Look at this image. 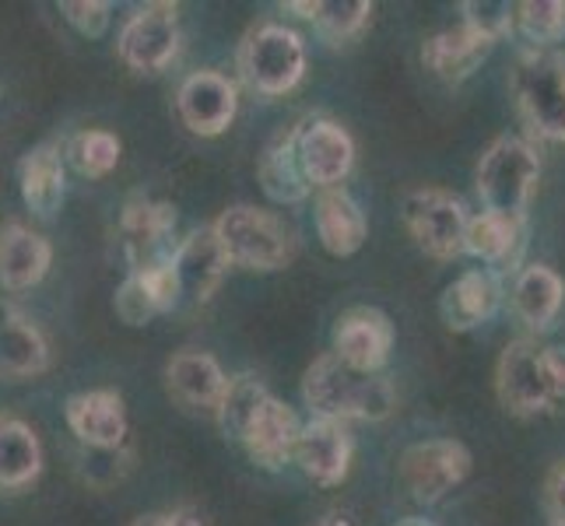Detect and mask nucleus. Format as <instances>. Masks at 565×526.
I'll use <instances>...</instances> for the list:
<instances>
[{
    "mask_svg": "<svg viewBox=\"0 0 565 526\" xmlns=\"http://www.w3.org/2000/svg\"><path fill=\"white\" fill-rule=\"evenodd\" d=\"M18 186L22 201L35 218H53L64 204V159L56 144H35L18 162Z\"/></svg>",
    "mask_w": 565,
    "mask_h": 526,
    "instance_id": "393cba45",
    "label": "nucleus"
},
{
    "mask_svg": "<svg viewBox=\"0 0 565 526\" xmlns=\"http://www.w3.org/2000/svg\"><path fill=\"white\" fill-rule=\"evenodd\" d=\"M541 180L537 151L520 138H499L478 162V197L484 211L523 218L531 204V193Z\"/></svg>",
    "mask_w": 565,
    "mask_h": 526,
    "instance_id": "f03ea898",
    "label": "nucleus"
},
{
    "mask_svg": "<svg viewBox=\"0 0 565 526\" xmlns=\"http://www.w3.org/2000/svg\"><path fill=\"white\" fill-rule=\"evenodd\" d=\"M180 296H183V285L169 257L159 264H148L141 270H130L127 281L116 288V313H120L127 326H145L154 316L169 313V309L180 302Z\"/></svg>",
    "mask_w": 565,
    "mask_h": 526,
    "instance_id": "4468645a",
    "label": "nucleus"
},
{
    "mask_svg": "<svg viewBox=\"0 0 565 526\" xmlns=\"http://www.w3.org/2000/svg\"><path fill=\"white\" fill-rule=\"evenodd\" d=\"M552 368H555V383H558V397H565V347H548Z\"/></svg>",
    "mask_w": 565,
    "mask_h": 526,
    "instance_id": "4c0bfd02",
    "label": "nucleus"
},
{
    "mask_svg": "<svg viewBox=\"0 0 565 526\" xmlns=\"http://www.w3.org/2000/svg\"><path fill=\"white\" fill-rule=\"evenodd\" d=\"M552 526H565V523H552Z\"/></svg>",
    "mask_w": 565,
    "mask_h": 526,
    "instance_id": "a19ab883",
    "label": "nucleus"
},
{
    "mask_svg": "<svg viewBox=\"0 0 565 526\" xmlns=\"http://www.w3.org/2000/svg\"><path fill=\"white\" fill-rule=\"evenodd\" d=\"M471 474V453L457 439H425L401 457V484L418 505H436Z\"/></svg>",
    "mask_w": 565,
    "mask_h": 526,
    "instance_id": "6e6552de",
    "label": "nucleus"
},
{
    "mask_svg": "<svg viewBox=\"0 0 565 526\" xmlns=\"http://www.w3.org/2000/svg\"><path fill=\"white\" fill-rule=\"evenodd\" d=\"M120 151H124V144H120L116 133H109V130H82L67 144V159L82 175L99 180V175L116 169V162H120Z\"/></svg>",
    "mask_w": 565,
    "mask_h": 526,
    "instance_id": "2f4dec72",
    "label": "nucleus"
},
{
    "mask_svg": "<svg viewBox=\"0 0 565 526\" xmlns=\"http://www.w3.org/2000/svg\"><path fill=\"white\" fill-rule=\"evenodd\" d=\"M285 11H296V14L309 18L330 43H348V39H355L369 25L373 4H365V0H313V4L291 0V4H285Z\"/></svg>",
    "mask_w": 565,
    "mask_h": 526,
    "instance_id": "c756f323",
    "label": "nucleus"
},
{
    "mask_svg": "<svg viewBox=\"0 0 565 526\" xmlns=\"http://www.w3.org/2000/svg\"><path fill=\"white\" fill-rule=\"evenodd\" d=\"M50 368V344L22 309L0 302V376L32 379Z\"/></svg>",
    "mask_w": 565,
    "mask_h": 526,
    "instance_id": "6ab92c4d",
    "label": "nucleus"
},
{
    "mask_svg": "<svg viewBox=\"0 0 565 526\" xmlns=\"http://www.w3.org/2000/svg\"><path fill=\"white\" fill-rule=\"evenodd\" d=\"M562 299H565V281L555 275L552 267L534 264V267H523L516 275L513 313L531 330L552 326V320L558 316V309H562Z\"/></svg>",
    "mask_w": 565,
    "mask_h": 526,
    "instance_id": "cd10ccee",
    "label": "nucleus"
},
{
    "mask_svg": "<svg viewBox=\"0 0 565 526\" xmlns=\"http://www.w3.org/2000/svg\"><path fill=\"white\" fill-rule=\"evenodd\" d=\"M43 471V446L39 436L11 415H0V492H18Z\"/></svg>",
    "mask_w": 565,
    "mask_h": 526,
    "instance_id": "bb28decb",
    "label": "nucleus"
},
{
    "mask_svg": "<svg viewBox=\"0 0 565 526\" xmlns=\"http://www.w3.org/2000/svg\"><path fill=\"white\" fill-rule=\"evenodd\" d=\"M317 526H352V519L348 516H341V513H327Z\"/></svg>",
    "mask_w": 565,
    "mask_h": 526,
    "instance_id": "58836bf2",
    "label": "nucleus"
},
{
    "mask_svg": "<svg viewBox=\"0 0 565 526\" xmlns=\"http://www.w3.org/2000/svg\"><path fill=\"white\" fill-rule=\"evenodd\" d=\"M520 112L544 141H565V61L555 53L531 50L513 71Z\"/></svg>",
    "mask_w": 565,
    "mask_h": 526,
    "instance_id": "423d86ee",
    "label": "nucleus"
},
{
    "mask_svg": "<svg viewBox=\"0 0 565 526\" xmlns=\"http://www.w3.org/2000/svg\"><path fill=\"white\" fill-rule=\"evenodd\" d=\"M64 418L85 450H120L127 439V407L113 389H85L67 397Z\"/></svg>",
    "mask_w": 565,
    "mask_h": 526,
    "instance_id": "2eb2a0df",
    "label": "nucleus"
},
{
    "mask_svg": "<svg viewBox=\"0 0 565 526\" xmlns=\"http://www.w3.org/2000/svg\"><path fill=\"white\" fill-rule=\"evenodd\" d=\"M61 11H64L71 29H77L88 39H99L109 29V11L113 8L106 4V0H64Z\"/></svg>",
    "mask_w": 565,
    "mask_h": 526,
    "instance_id": "f704fd0d",
    "label": "nucleus"
},
{
    "mask_svg": "<svg viewBox=\"0 0 565 526\" xmlns=\"http://www.w3.org/2000/svg\"><path fill=\"white\" fill-rule=\"evenodd\" d=\"M177 228V207L151 197H130L120 214V243L130 260V270H141L148 264L169 260L166 239Z\"/></svg>",
    "mask_w": 565,
    "mask_h": 526,
    "instance_id": "ddd939ff",
    "label": "nucleus"
},
{
    "mask_svg": "<svg viewBox=\"0 0 565 526\" xmlns=\"http://www.w3.org/2000/svg\"><path fill=\"white\" fill-rule=\"evenodd\" d=\"M548 505H552V516L555 523H565V466L552 474V484H548Z\"/></svg>",
    "mask_w": 565,
    "mask_h": 526,
    "instance_id": "e433bc0d",
    "label": "nucleus"
},
{
    "mask_svg": "<svg viewBox=\"0 0 565 526\" xmlns=\"http://www.w3.org/2000/svg\"><path fill=\"white\" fill-rule=\"evenodd\" d=\"M172 267H177L183 296H190L193 302H207L214 291L222 288L225 275H228V257L214 236V225L190 232V236L172 249Z\"/></svg>",
    "mask_w": 565,
    "mask_h": 526,
    "instance_id": "f3484780",
    "label": "nucleus"
},
{
    "mask_svg": "<svg viewBox=\"0 0 565 526\" xmlns=\"http://www.w3.org/2000/svg\"><path fill=\"white\" fill-rule=\"evenodd\" d=\"M299 432H302V425H299L296 411H291L288 404H281L278 397H267L260 415L253 418L243 446L257 466H264V471H278V466H285L291 457H296Z\"/></svg>",
    "mask_w": 565,
    "mask_h": 526,
    "instance_id": "5701e85b",
    "label": "nucleus"
},
{
    "mask_svg": "<svg viewBox=\"0 0 565 526\" xmlns=\"http://www.w3.org/2000/svg\"><path fill=\"white\" fill-rule=\"evenodd\" d=\"M302 400L317 418L330 421H383L397 407L394 386L380 376L348 368L334 351H327L306 368Z\"/></svg>",
    "mask_w": 565,
    "mask_h": 526,
    "instance_id": "f257e3e1",
    "label": "nucleus"
},
{
    "mask_svg": "<svg viewBox=\"0 0 565 526\" xmlns=\"http://www.w3.org/2000/svg\"><path fill=\"white\" fill-rule=\"evenodd\" d=\"M317 236L330 257H352L362 249L369 225L359 201L344 186L320 190L317 197Z\"/></svg>",
    "mask_w": 565,
    "mask_h": 526,
    "instance_id": "b1692460",
    "label": "nucleus"
},
{
    "mask_svg": "<svg viewBox=\"0 0 565 526\" xmlns=\"http://www.w3.org/2000/svg\"><path fill=\"white\" fill-rule=\"evenodd\" d=\"M394 351V323L373 305H355L334 326V355L365 376H380Z\"/></svg>",
    "mask_w": 565,
    "mask_h": 526,
    "instance_id": "9d476101",
    "label": "nucleus"
},
{
    "mask_svg": "<svg viewBox=\"0 0 565 526\" xmlns=\"http://www.w3.org/2000/svg\"><path fill=\"white\" fill-rule=\"evenodd\" d=\"M516 8L520 4H505V0H463V4H460L463 25L481 32V35H489V39H495V43L505 32H513Z\"/></svg>",
    "mask_w": 565,
    "mask_h": 526,
    "instance_id": "72a5a7b5",
    "label": "nucleus"
},
{
    "mask_svg": "<svg viewBox=\"0 0 565 526\" xmlns=\"http://www.w3.org/2000/svg\"><path fill=\"white\" fill-rule=\"evenodd\" d=\"M495 50V39L481 35L475 29H446V32H436L428 43L422 46V64L433 71L443 82H467L484 61L492 56Z\"/></svg>",
    "mask_w": 565,
    "mask_h": 526,
    "instance_id": "4be33fe9",
    "label": "nucleus"
},
{
    "mask_svg": "<svg viewBox=\"0 0 565 526\" xmlns=\"http://www.w3.org/2000/svg\"><path fill=\"white\" fill-rule=\"evenodd\" d=\"M296 463L302 466L306 477H313L323 489L341 484L348 477V466H352V436H348L344 421L313 418L302 425Z\"/></svg>",
    "mask_w": 565,
    "mask_h": 526,
    "instance_id": "dca6fc26",
    "label": "nucleus"
},
{
    "mask_svg": "<svg viewBox=\"0 0 565 526\" xmlns=\"http://www.w3.org/2000/svg\"><path fill=\"white\" fill-rule=\"evenodd\" d=\"M523 218H505V214L481 211L467 225L463 253H471L481 264H505L520 249Z\"/></svg>",
    "mask_w": 565,
    "mask_h": 526,
    "instance_id": "c85d7f7f",
    "label": "nucleus"
},
{
    "mask_svg": "<svg viewBox=\"0 0 565 526\" xmlns=\"http://www.w3.org/2000/svg\"><path fill=\"white\" fill-rule=\"evenodd\" d=\"M180 50V11L177 4L138 8L116 39L120 61L138 74H159L172 64Z\"/></svg>",
    "mask_w": 565,
    "mask_h": 526,
    "instance_id": "1a4fd4ad",
    "label": "nucleus"
},
{
    "mask_svg": "<svg viewBox=\"0 0 565 526\" xmlns=\"http://www.w3.org/2000/svg\"><path fill=\"white\" fill-rule=\"evenodd\" d=\"M130 526H204L198 509H169V513H148L138 516Z\"/></svg>",
    "mask_w": 565,
    "mask_h": 526,
    "instance_id": "c9c22d12",
    "label": "nucleus"
},
{
    "mask_svg": "<svg viewBox=\"0 0 565 526\" xmlns=\"http://www.w3.org/2000/svg\"><path fill=\"white\" fill-rule=\"evenodd\" d=\"M177 109L190 133L218 138V133L228 130V124L236 120V109H239L236 85L218 71H198L180 85Z\"/></svg>",
    "mask_w": 565,
    "mask_h": 526,
    "instance_id": "9b49d317",
    "label": "nucleus"
},
{
    "mask_svg": "<svg viewBox=\"0 0 565 526\" xmlns=\"http://www.w3.org/2000/svg\"><path fill=\"white\" fill-rule=\"evenodd\" d=\"M499 302H502V285L489 267H481V270H463L454 285H446L439 299V313L446 326L463 334V330H475L484 320H492Z\"/></svg>",
    "mask_w": 565,
    "mask_h": 526,
    "instance_id": "412c9836",
    "label": "nucleus"
},
{
    "mask_svg": "<svg viewBox=\"0 0 565 526\" xmlns=\"http://www.w3.org/2000/svg\"><path fill=\"white\" fill-rule=\"evenodd\" d=\"M257 175H260V186L264 193L275 204H299L309 197V190L313 183L306 180L302 172V162H299V144H296V127L281 138H275L267 144V151L260 154V165H257Z\"/></svg>",
    "mask_w": 565,
    "mask_h": 526,
    "instance_id": "a878e982",
    "label": "nucleus"
},
{
    "mask_svg": "<svg viewBox=\"0 0 565 526\" xmlns=\"http://www.w3.org/2000/svg\"><path fill=\"white\" fill-rule=\"evenodd\" d=\"M397 526H428V523H422V519H404V523H397Z\"/></svg>",
    "mask_w": 565,
    "mask_h": 526,
    "instance_id": "ea45409f",
    "label": "nucleus"
},
{
    "mask_svg": "<svg viewBox=\"0 0 565 526\" xmlns=\"http://www.w3.org/2000/svg\"><path fill=\"white\" fill-rule=\"evenodd\" d=\"M53 267V246L22 222H8L0 228V285L11 291L35 288Z\"/></svg>",
    "mask_w": 565,
    "mask_h": 526,
    "instance_id": "aec40b11",
    "label": "nucleus"
},
{
    "mask_svg": "<svg viewBox=\"0 0 565 526\" xmlns=\"http://www.w3.org/2000/svg\"><path fill=\"white\" fill-rule=\"evenodd\" d=\"M214 236H218L232 267L278 270L291 260V232L285 222L249 204L222 211V218L214 222Z\"/></svg>",
    "mask_w": 565,
    "mask_h": 526,
    "instance_id": "20e7f679",
    "label": "nucleus"
},
{
    "mask_svg": "<svg viewBox=\"0 0 565 526\" xmlns=\"http://www.w3.org/2000/svg\"><path fill=\"white\" fill-rule=\"evenodd\" d=\"M166 386H169V397L183 407H193V411H198V407L201 411H218L228 376L222 373L218 358H211L207 351L186 347L180 355L169 358Z\"/></svg>",
    "mask_w": 565,
    "mask_h": 526,
    "instance_id": "a211bd4d",
    "label": "nucleus"
},
{
    "mask_svg": "<svg viewBox=\"0 0 565 526\" xmlns=\"http://www.w3.org/2000/svg\"><path fill=\"white\" fill-rule=\"evenodd\" d=\"M404 225L418 249L436 260H454L463 253L471 214L446 190H415L404 197Z\"/></svg>",
    "mask_w": 565,
    "mask_h": 526,
    "instance_id": "0eeeda50",
    "label": "nucleus"
},
{
    "mask_svg": "<svg viewBox=\"0 0 565 526\" xmlns=\"http://www.w3.org/2000/svg\"><path fill=\"white\" fill-rule=\"evenodd\" d=\"M306 74L302 39L275 22L249 29L239 46V77L257 95H285Z\"/></svg>",
    "mask_w": 565,
    "mask_h": 526,
    "instance_id": "39448f33",
    "label": "nucleus"
},
{
    "mask_svg": "<svg viewBox=\"0 0 565 526\" xmlns=\"http://www.w3.org/2000/svg\"><path fill=\"white\" fill-rule=\"evenodd\" d=\"M299 162L313 186H341V180L355 165V141L334 120H306L296 127Z\"/></svg>",
    "mask_w": 565,
    "mask_h": 526,
    "instance_id": "f8f14e48",
    "label": "nucleus"
},
{
    "mask_svg": "<svg viewBox=\"0 0 565 526\" xmlns=\"http://www.w3.org/2000/svg\"><path fill=\"white\" fill-rule=\"evenodd\" d=\"M516 29L527 35L534 50L555 46L565 39V0H527L516 8Z\"/></svg>",
    "mask_w": 565,
    "mask_h": 526,
    "instance_id": "473e14b6",
    "label": "nucleus"
},
{
    "mask_svg": "<svg viewBox=\"0 0 565 526\" xmlns=\"http://www.w3.org/2000/svg\"><path fill=\"white\" fill-rule=\"evenodd\" d=\"M495 389L502 407L516 418L552 411V404L558 400V383L548 347H541L534 337L505 344L495 365Z\"/></svg>",
    "mask_w": 565,
    "mask_h": 526,
    "instance_id": "7ed1b4c3",
    "label": "nucleus"
},
{
    "mask_svg": "<svg viewBox=\"0 0 565 526\" xmlns=\"http://www.w3.org/2000/svg\"><path fill=\"white\" fill-rule=\"evenodd\" d=\"M267 397L270 394L260 386V379H253V376H232L228 386H225V394H222L218 411H214V418H218V425H222V432L228 439L243 442L246 432H249V425H253V418H257L260 407L267 404Z\"/></svg>",
    "mask_w": 565,
    "mask_h": 526,
    "instance_id": "7c9ffc66",
    "label": "nucleus"
}]
</instances>
